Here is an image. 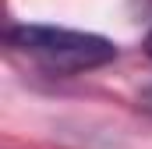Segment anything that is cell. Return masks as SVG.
Instances as JSON below:
<instances>
[{
  "label": "cell",
  "instance_id": "cell-1",
  "mask_svg": "<svg viewBox=\"0 0 152 149\" xmlns=\"http://www.w3.org/2000/svg\"><path fill=\"white\" fill-rule=\"evenodd\" d=\"M7 46L28 64L42 68L46 74L96 71L117 57L113 39L81 29H60V25H11Z\"/></svg>",
  "mask_w": 152,
  "mask_h": 149
},
{
  "label": "cell",
  "instance_id": "cell-2",
  "mask_svg": "<svg viewBox=\"0 0 152 149\" xmlns=\"http://www.w3.org/2000/svg\"><path fill=\"white\" fill-rule=\"evenodd\" d=\"M145 53H149V57H152V32H149V36H145Z\"/></svg>",
  "mask_w": 152,
  "mask_h": 149
}]
</instances>
